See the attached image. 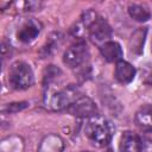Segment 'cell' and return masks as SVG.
I'll return each mask as SVG.
<instances>
[{
  "label": "cell",
  "instance_id": "1",
  "mask_svg": "<svg viewBox=\"0 0 152 152\" xmlns=\"http://www.w3.org/2000/svg\"><path fill=\"white\" fill-rule=\"evenodd\" d=\"M77 87L74 84H68L63 88H53L52 86L44 87L43 102L45 108L50 110H62L68 109L69 106L80 96Z\"/></svg>",
  "mask_w": 152,
  "mask_h": 152
},
{
  "label": "cell",
  "instance_id": "2",
  "mask_svg": "<svg viewBox=\"0 0 152 152\" xmlns=\"http://www.w3.org/2000/svg\"><path fill=\"white\" fill-rule=\"evenodd\" d=\"M84 134L94 146L103 147L107 146L113 138V126L104 116L96 114L87 120Z\"/></svg>",
  "mask_w": 152,
  "mask_h": 152
},
{
  "label": "cell",
  "instance_id": "3",
  "mask_svg": "<svg viewBox=\"0 0 152 152\" xmlns=\"http://www.w3.org/2000/svg\"><path fill=\"white\" fill-rule=\"evenodd\" d=\"M34 83V75L30 66L24 61L14 62L8 70V84L14 90H25Z\"/></svg>",
  "mask_w": 152,
  "mask_h": 152
},
{
  "label": "cell",
  "instance_id": "4",
  "mask_svg": "<svg viewBox=\"0 0 152 152\" xmlns=\"http://www.w3.org/2000/svg\"><path fill=\"white\" fill-rule=\"evenodd\" d=\"M88 46L84 40H77L71 44L63 53V62L71 69L80 68L88 58Z\"/></svg>",
  "mask_w": 152,
  "mask_h": 152
},
{
  "label": "cell",
  "instance_id": "5",
  "mask_svg": "<svg viewBox=\"0 0 152 152\" xmlns=\"http://www.w3.org/2000/svg\"><path fill=\"white\" fill-rule=\"evenodd\" d=\"M66 110L71 115L81 119H89L97 114V107L94 103V101L90 97L82 94L69 106Z\"/></svg>",
  "mask_w": 152,
  "mask_h": 152
},
{
  "label": "cell",
  "instance_id": "6",
  "mask_svg": "<svg viewBox=\"0 0 152 152\" xmlns=\"http://www.w3.org/2000/svg\"><path fill=\"white\" fill-rule=\"evenodd\" d=\"M88 33L94 43L102 45L103 43L110 40L113 31H112V27L108 24V21L104 18L97 15V18L88 27Z\"/></svg>",
  "mask_w": 152,
  "mask_h": 152
},
{
  "label": "cell",
  "instance_id": "7",
  "mask_svg": "<svg viewBox=\"0 0 152 152\" xmlns=\"http://www.w3.org/2000/svg\"><path fill=\"white\" fill-rule=\"evenodd\" d=\"M142 148L144 142L138 134L131 131L122 133L120 139V152H142Z\"/></svg>",
  "mask_w": 152,
  "mask_h": 152
},
{
  "label": "cell",
  "instance_id": "8",
  "mask_svg": "<svg viewBox=\"0 0 152 152\" xmlns=\"http://www.w3.org/2000/svg\"><path fill=\"white\" fill-rule=\"evenodd\" d=\"M40 33V24L36 20H27L26 23H24L19 30L17 31V38L21 42V43H31L33 42L38 34Z\"/></svg>",
  "mask_w": 152,
  "mask_h": 152
},
{
  "label": "cell",
  "instance_id": "9",
  "mask_svg": "<svg viewBox=\"0 0 152 152\" xmlns=\"http://www.w3.org/2000/svg\"><path fill=\"white\" fill-rule=\"evenodd\" d=\"M135 68L126 62V61H119L115 65V71H114V76L116 78L118 82L122 83V84H128L131 83L134 77H135Z\"/></svg>",
  "mask_w": 152,
  "mask_h": 152
},
{
  "label": "cell",
  "instance_id": "10",
  "mask_svg": "<svg viewBox=\"0 0 152 152\" xmlns=\"http://www.w3.org/2000/svg\"><path fill=\"white\" fill-rule=\"evenodd\" d=\"M100 52L102 57L109 63H118L122 58V49L118 42L108 40L100 45Z\"/></svg>",
  "mask_w": 152,
  "mask_h": 152
},
{
  "label": "cell",
  "instance_id": "11",
  "mask_svg": "<svg viewBox=\"0 0 152 152\" xmlns=\"http://www.w3.org/2000/svg\"><path fill=\"white\" fill-rule=\"evenodd\" d=\"M146 34H147V28L146 27H139L137 28L128 42V48H129V52L135 55V56H140L144 51V44L146 40Z\"/></svg>",
  "mask_w": 152,
  "mask_h": 152
},
{
  "label": "cell",
  "instance_id": "12",
  "mask_svg": "<svg viewBox=\"0 0 152 152\" xmlns=\"http://www.w3.org/2000/svg\"><path fill=\"white\" fill-rule=\"evenodd\" d=\"M135 122L144 132H152V107H141L135 114Z\"/></svg>",
  "mask_w": 152,
  "mask_h": 152
},
{
  "label": "cell",
  "instance_id": "13",
  "mask_svg": "<svg viewBox=\"0 0 152 152\" xmlns=\"http://www.w3.org/2000/svg\"><path fill=\"white\" fill-rule=\"evenodd\" d=\"M129 17L139 23H145L151 18V12L147 6L142 4H129L127 7Z\"/></svg>",
  "mask_w": 152,
  "mask_h": 152
},
{
  "label": "cell",
  "instance_id": "14",
  "mask_svg": "<svg viewBox=\"0 0 152 152\" xmlns=\"http://www.w3.org/2000/svg\"><path fill=\"white\" fill-rule=\"evenodd\" d=\"M62 40H63V34L61 32H52L49 36L45 44L43 45V48L40 50V55L43 57H48V56L52 55L58 49V46L62 44Z\"/></svg>",
  "mask_w": 152,
  "mask_h": 152
},
{
  "label": "cell",
  "instance_id": "15",
  "mask_svg": "<svg viewBox=\"0 0 152 152\" xmlns=\"http://www.w3.org/2000/svg\"><path fill=\"white\" fill-rule=\"evenodd\" d=\"M62 74L61 69L57 68L56 65H48V68L44 71V77H43V86H50L53 84L55 81L58 78V76Z\"/></svg>",
  "mask_w": 152,
  "mask_h": 152
},
{
  "label": "cell",
  "instance_id": "16",
  "mask_svg": "<svg viewBox=\"0 0 152 152\" xmlns=\"http://www.w3.org/2000/svg\"><path fill=\"white\" fill-rule=\"evenodd\" d=\"M27 106H28V103L25 102V101H21V102H12V103L6 104L2 108V113H5V114H13V113H17L19 110L25 109Z\"/></svg>",
  "mask_w": 152,
  "mask_h": 152
},
{
  "label": "cell",
  "instance_id": "17",
  "mask_svg": "<svg viewBox=\"0 0 152 152\" xmlns=\"http://www.w3.org/2000/svg\"><path fill=\"white\" fill-rule=\"evenodd\" d=\"M10 51H11V44L7 43L6 40H2V44H1V55H2V58H6L7 55H10Z\"/></svg>",
  "mask_w": 152,
  "mask_h": 152
},
{
  "label": "cell",
  "instance_id": "18",
  "mask_svg": "<svg viewBox=\"0 0 152 152\" xmlns=\"http://www.w3.org/2000/svg\"><path fill=\"white\" fill-rule=\"evenodd\" d=\"M106 152H113V151H112V150H110V148H108V150H107V151H106Z\"/></svg>",
  "mask_w": 152,
  "mask_h": 152
},
{
  "label": "cell",
  "instance_id": "19",
  "mask_svg": "<svg viewBox=\"0 0 152 152\" xmlns=\"http://www.w3.org/2000/svg\"><path fill=\"white\" fill-rule=\"evenodd\" d=\"M82 152H91V151H82Z\"/></svg>",
  "mask_w": 152,
  "mask_h": 152
}]
</instances>
